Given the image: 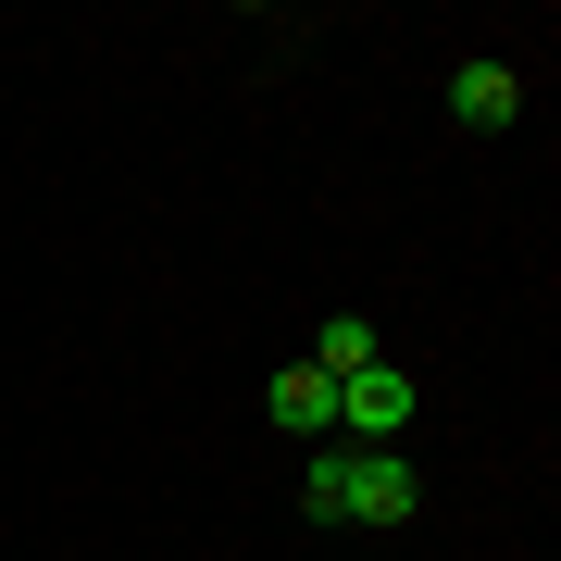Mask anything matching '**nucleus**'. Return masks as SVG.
Instances as JSON below:
<instances>
[{
	"mask_svg": "<svg viewBox=\"0 0 561 561\" xmlns=\"http://www.w3.org/2000/svg\"><path fill=\"white\" fill-rule=\"evenodd\" d=\"M300 512L312 524H412L424 512V474H412V449H312V474H300Z\"/></svg>",
	"mask_w": 561,
	"mask_h": 561,
	"instance_id": "obj_1",
	"label": "nucleus"
},
{
	"mask_svg": "<svg viewBox=\"0 0 561 561\" xmlns=\"http://www.w3.org/2000/svg\"><path fill=\"white\" fill-rule=\"evenodd\" d=\"M412 412H424V375H412V362H362V375H337V437L350 449H400Z\"/></svg>",
	"mask_w": 561,
	"mask_h": 561,
	"instance_id": "obj_2",
	"label": "nucleus"
},
{
	"mask_svg": "<svg viewBox=\"0 0 561 561\" xmlns=\"http://www.w3.org/2000/svg\"><path fill=\"white\" fill-rule=\"evenodd\" d=\"M512 113H524V76H512V62H461V76H449V125H461V138H500Z\"/></svg>",
	"mask_w": 561,
	"mask_h": 561,
	"instance_id": "obj_3",
	"label": "nucleus"
},
{
	"mask_svg": "<svg viewBox=\"0 0 561 561\" xmlns=\"http://www.w3.org/2000/svg\"><path fill=\"white\" fill-rule=\"evenodd\" d=\"M275 424H287V437H337V387H324L312 362H287V375H275Z\"/></svg>",
	"mask_w": 561,
	"mask_h": 561,
	"instance_id": "obj_4",
	"label": "nucleus"
},
{
	"mask_svg": "<svg viewBox=\"0 0 561 561\" xmlns=\"http://www.w3.org/2000/svg\"><path fill=\"white\" fill-rule=\"evenodd\" d=\"M362 362H387V337H375L362 312H324V324H312V375L337 387V375H362Z\"/></svg>",
	"mask_w": 561,
	"mask_h": 561,
	"instance_id": "obj_5",
	"label": "nucleus"
}]
</instances>
